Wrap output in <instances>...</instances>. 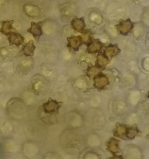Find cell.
<instances>
[{
  "label": "cell",
  "instance_id": "d6986e66",
  "mask_svg": "<svg viewBox=\"0 0 149 159\" xmlns=\"http://www.w3.org/2000/svg\"><path fill=\"white\" fill-rule=\"evenodd\" d=\"M118 52H120V49L117 45H109V46H108L107 48L105 49V56H106V57L108 56V57L110 58V59H112L113 56L117 55Z\"/></svg>",
  "mask_w": 149,
  "mask_h": 159
},
{
  "label": "cell",
  "instance_id": "ba28073f",
  "mask_svg": "<svg viewBox=\"0 0 149 159\" xmlns=\"http://www.w3.org/2000/svg\"><path fill=\"white\" fill-rule=\"evenodd\" d=\"M60 108L61 103L53 100V99H50L48 102L43 105L44 111H45V113H48V114L57 113Z\"/></svg>",
  "mask_w": 149,
  "mask_h": 159
},
{
  "label": "cell",
  "instance_id": "9a60e30c",
  "mask_svg": "<svg viewBox=\"0 0 149 159\" xmlns=\"http://www.w3.org/2000/svg\"><path fill=\"white\" fill-rule=\"evenodd\" d=\"M28 32L31 34L36 39H38L43 34L41 24L31 23V27H30V28L28 29Z\"/></svg>",
  "mask_w": 149,
  "mask_h": 159
},
{
  "label": "cell",
  "instance_id": "9c48e42d",
  "mask_svg": "<svg viewBox=\"0 0 149 159\" xmlns=\"http://www.w3.org/2000/svg\"><path fill=\"white\" fill-rule=\"evenodd\" d=\"M68 48H72L74 51H78L83 44V38L81 36H70L67 38Z\"/></svg>",
  "mask_w": 149,
  "mask_h": 159
},
{
  "label": "cell",
  "instance_id": "d6a6232c",
  "mask_svg": "<svg viewBox=\"0 0 149 159\" xmlns=\"http://www.w3.org/2000/svg\"><path fill=\"white\" fill-rule=\"evenodd\" d=\"M148 60H149V58L146 57L145 59H144V60H143V62H142L143 67H144V69L146 70V71H148V70H149Z\"/></svg>",
  "mask_w": 149,
  "mask_h": 159
},
{
  "label": "cell",
  "instance_id": "52a82bcc",
  "mask_svg": "<svg viewBox=\"0 0 149 159\" xmlns=\"http://www.w3.org/2000/svg\"><path fill=\"white\" fill-rule=\"evenodd\" d=\"M117 29V31L119 32L120 34L123 35H126L131 31L132 29L134 28V24L130 19H127L126 20H121L120 24L115 26Z\"/></svg>",
  "mask_w": 149,
  "mask_h": 159
},
{
  "label": "cell",
  "instance_id": "e575fe53",
  "mask_svg": "<svg viewBox=\"0 0 149 159\" xmlns=\"http://www.w3.org/2000/svg\"><path fill=\"white\" fill-rule=\"evenodd\" d=\"M109 159H124V157L121 155H116V154H114L113 157H109Z\"/></svg>",
  "mask_w": 149,
  "mask_h": 159
},
{
  "label": "cell",
  "instance_id": "5bb4252c",
  "mask_svg": "<svg viewBox=\"0 0 149 159\" xmlns=\"http://www.w3.org/2000/svg\"><path fill=\"white\" fill-rule=\"evenodd\" d=\"M3 148L6 152L10 153V154H15L19 151V146L13 140H6L3 144Z\"/></svg>",
  "mask_w": 149,
  "mask_h": 159
},
{
  "label": "cell",
  "instance_id": "2e32d148",
  "mask_svg": "<svg viewBox=\"0 0 149 159\" xmlns=\"http://www.w3.org/2000/svg\"><path fill=\"white\" fill-rule=\"evenodd\" d=\"M71 27L75 31L83 32L86 27V24H85L83 18L74 17L71 21Z\"/></svg>",
  "mask_w": 149,
  "mask_h": 159
},
{
  "label": "cell",
  "instance_id": "7c38bea8",
  "mask_svg": "<svg viewBox=\"0 0 149 159\" xmlns=\"http://www.w3.org/2000/svg\"><path fill=\"white\" fill-rule=\"evenodd\" d=\"M87 46V52L89 54H95L101 49L102 47L103 46V44L99 40L92 39Z\"/></svg>",
  "mask_w": 149,
  "mask_h": 159
},
{
  "label": "cell",
  "instance_id": "8fae6325",
  "mask_svg": "<svg viewBox=\"0 0 149 159\" xmlns=\"http://www.w3.org/2000/svg\"><path fill=\"white\" fill-rule=\"evenodd\" d=\"M8 41L10 42V45H16L19 46L23 42H24V38L19 33L16 32H12L8 35Z\"/></svg>",
  "mask_w": 149,
  "mask_h": 159
},
{
  "label": "cell",
  "instance_id": "44dd1931",
  "mask_svg": "<svg viewBox=\"0 0 149 159\" xmlns=\"http://www.w3.org/2000/svg\"><path fill=\"white\" fill-rule=\"evenodd\" d=\"M42 30H44L45 33L48 35H51L56 31V26L54 25V23H51L50 21L45 22L43 24Z\"/></svg>",
  "mask_w": 149,
  "mask_h": 159
},
{
  "label": "cell",
  "instance_id": "e0dca14e",
  "mask_svg": "<svg viewBox=\"0 0 149 159\" xmlns=\"http://www.w3.org/2000/svg\"><path fill=\"white\" fill-rule=\"evenodd\" d=\"M13 23H14L13 20L2 21L1 24V29H0L1 32L6 35H9L12 32H13V30H14L13 27Z\"/></svg>",
  "mask_w": 149,
  "mask_h": 159
},
{
  "label": "cell",
  "instance_id": "1f68e13d",
  "mask_svg": "<svg viewBox=\"0 0 149 159\" xmlns=\"http://www.w3.org/2000/svg\"><path fill=\"white\" fill-rule=\"evenodd\" d=\"M9 55V50L7 49L5 47H2V48H0V56L2 57H6Z\"/></svg>",
  "mask_w": 149,
  "mask_h": 159
},
{
  "label": "cell",
  "instance_id": "30bf717a",
  "mask_svg": "<svg viewBox=\"0 0 149 159\" xmlns=\"http://www.w3.org/2000/svg\"><path fill=\"white\" fill-rule=\"evenodd\" d=\"M33 66V60L30 59H21L18 65V71L22 74H27Z\"/></svg>",
  "mask_w": 149,
  "mask_h": 159
},
{
  "label": "cell",
  "instance_id": "6da1fadb",
  "mask_svg": "<svg viewBox=\"0 0 149 159\" xmlns=\"http://www.w3.org/2000/svg\"><path fill=\"white\" fill-rule=\"evenodd\" d=\"M6 110L9 116L13 119H21L26 111L24 103L18 98L11 99L7 104Z\"/></svg>",
  "mask_w": 149,
  "mask_h": 159
},
{
  "label": "cell",
  "instance_id": "4fadbf2b",
  "mask_svg": "<svg viewBox=\"0 0 149 159\" xmlns=\"http://www.w3.org/2000/svg\"><path fill=\"white\" fill-rule=\"evenodd\" d=\"M119 140L115 138L109 139V141L106 143V148L107 151L112 153L113 154H116L117 153H119L121 151L119 146Z\"/></svg>",
  "mask_w": 149,
  "mask_h": 159
},
{
  "label": "cell",
  "instance_id": "7a4b0ae2",
  "mask_svg": "<svg viewBox=\"0 0 149 159\" xmlns=\"http://www.w3.org/2000/svg\"><path fill=\"white\" fill-rule=\"evenodd\" d=\"M139 130L137 128V126H127L126 125L118 123L117 124L116 129L114 131V135L116 137H121V138H127V139H134L138 134Z\"/></svg>",
  "mask_w": 149,
  "mask_h": 159
},
{
  "label": "cell",
  "instance_id": "5b68a950",
  "mask_svg": "<svg viewBox=\"0 0 149 159\" xmlns=\"http://www.w3.org/2000/svg\"><path fill=\"white\" fill-rule=\"evenodd\" d=\"M23 153L25 157L28 158H33L39 153V148L35 143L32 142H27L23 144Z\"/></svg>",
  "mask_w": 149,
  "mask_h": 159
},
{
  "label": "cell",
  "instance_id": "8992f818",
  "mask_svg": "<svg viewBox=\"0 0 149 159\" xmlns=\"http://www.w3.org/2000/svg\"><path fill=\"white\" fill-rule=\"evenodd\" d=\"M94 84L93 86L99 90H102L105 87L108 86L109 84V78L107 77L106 74L102 73H99L94 76Z\"/></svg>",
  "mask_w": 149,
  "mask_h": 159
},
{
  "label": "cell",
  "instance_id": "f546056e",
  "mask_svg": "<svg viewBox=\"0 0 149 159\" xmlns=\"http://www.w3.org/2000/svg\"><path fill=\"white\" fill-rule=\"evenodd\" d=\"M84 159H100V156L93 151H89L84 155Z\"/></svg>",
  "mask_w": 149,
  "mask_h": 159
},
{
  "label": "cell",
  "instance_id": "277c9868",
  "mask_svg": "<svg viewBox=\"0 0 149 159\" xmlns=\"http://www.w3.org/2000/svg\"><path fill=\"white\" fill-rule=\"evenodd\" d=\"M124 159H143L141 150L134 145H128L124 150Z\"/></svg>",
  "mask_w": 149,
  "mask_h": 159
},
{
  "label": "cell",
  "instance_id": "d4e9b609",
  "mask_svg": "<svg viewBox=\"0 0 149 159\" xmlns=\"http://www.w3.org/2000/svg\"><path fill=\"white\" fill-rule=\"evenodd\" d=\"M87 142L89 146L96 147L100 144V139L95 134H91L87 139Z\"/></svg>",
  "mask_w": 149,
  "mask_h": 159
},
{
  "label": "cell",
  "instance_id": "cb8c5ba5",
  "mask_svg": "<svg viewBox=\"0 0 149 159\" xmlns=\"http://www.w3.org/2000/svg\"><path fill=\"white\" fill-rule=\"evenodd\" d=\"M109 62L107 57L103 54H99L96 59V66L98 68H103L106 66Z\"/></svg>",
  "mask_w": 149,
  "mask_h": 159
},
{
  "label": "cell",
  "instance_id": "3957f363",
  "mask_svg": "<svg viewBox=\"0 0 149 159\" xmlns=\"http://www.w3.org/2000/svg\"><path fill=\"white\" fill-rule=\"evenodd\" d=\"M32 89L36 94H44L47 93L49 88V84L46 80L41 76H36L33 78L31 83Z\"/></svg>",
  "mask_w": 149,
  "mask_h": 159
},
{
  "label": "cell",
  "instance_id": "ffe728a7",
  "mask_svg": "<svg viewBox=\"0 0 149 159\" xmlns=\"http://www.w3.org/2000/svg\"><path fill=\"white\" fill-rule=\"evenodd\" d=\"M24 10H25L26 13L30 17H36V16H39L40 14V10H39L38 7H34V6H27L24 7Z\"/></svg>",
  "mask_w": 149,
  "mask_h": 159
},
{
  "label": "cell",
  "instance_id": "836d02e7",
  "mask_svg": "<svg viewBox=\"0 0 149 159\" xmlns=\"http://www.w3.org/2000/svg\"><path fill=\"white\" fill-rule=\"evenodd\" d=\"M138 121V116L136 115L133 114L131 116H129L128 119V123H136V122Z\"/></svg>",
  "mask_w": 149,
  "mask_h": 159
},
{
  "label": "cell",
  "instance_id": "d590c367",
  "mask_svg": "<svg viewBox=\"0 0 149 159\" xmlns=\"http://www.w3.org/2000/svg\"><path fill=\"white\" fill-rule=\"evenodd\" d=\"M2 6V0H0V9H1Z\"/></svg>",
  "mask_w": 149,
  "mask_h": 159
},
{
  "label": "cell",
  "instance_id": "4316f807",
  "mask_svg": "<svg viewBox=\"0 0 149 159\" xmlns=\"http://www.w3.org/2000/svg\"><path fill=\"white\" fill-rule=\"evenodd\" d=\"M90 20L92 22L95 23L96 24H101L103 22V17L100 13H92L90 14Z\"/></svg>",
  "mask_w": 149,
  "mask_h": 159
},
{
  "label": "cell",
  "instance_id": "4dcf8cb0",
  "mask_svg": "<svg viewBox=\"0 0 149 159\" xmlns=\"http://www.w3.org/2000/svg\"><path fill=\"white\" fill-rule=\"evenodd\" d=\"M43 159H60L59 158L58 155L55 153L49 152L47 153L45 156L43 157Z\"/></svg>",
  "mask_w": 149,
  "mask_h": 159
},
{
  "label": "cell",
  "instance_id": "f1b7e54d",
  "mask_svg": "<svg viewBox=\"0 0 149 159\" xmlns=\"http://www.w3.org/2000/svg\"><path fill=\"white\" fill-rule=\"evenodd\" d=\"M143 34H144V29L141 26L138 25L137 27H135L134 30V34L135 38L138 39L142 36Z\"/></svg>",
  "mask_w": 149,
  "mask_h": 159
},
{
  "label": "cell",
  "instance_id": "603a6c76",
  "mask_svg": "<svg viewBox=\"0 0 149 159\" xmlns=\"http://www.w3.org/2000/svg\"><path fill=\"white\" fill-rule=\"evenodd\" d=\"M126 109V103L123 101H115L113 104V110L114 112L121 113Z\"/></svg>",
  "mask_w": 149,
  "mask_h": 159
},
{
  "label": "cell",
  "instance_id": "484cf974",
  "mask_svg": "<svg viewBox=\"0 0 149 159\" xmlns=\"http://www.w3.org/2000/svg\"><path fill=\"white\" fill-rule=\"evenodd\" d=\"M140 98H141V94L139 91H133L129 97L130 102L133 105H136L139 102Z\"/></svg>",
  "mask_w": 149,
  "mask_h": 159
},
{
  "label": "cell",
  "instance_id": "83f0119b",
  "mask_svg": "<svg viewBox=\"0 0 149 159\" xmlns=\"http://www.w3.org/2000/svg\"><path fill=\"white\" fill-rule=\"evenodd\" d=\"M99 72H100V68H98L97 66H92L88 68L87 74L89 75V77L92 78L94 77L97 73H99Z\"/></svg>",
  "mask_w": 149,
  "mask_h": 159
},
{
  "label": "cell",
  "instance_id": "ac0fdd59",
  "mask_svg": "<svg viewBox=\"0 0 149 159\" xmlns=\"http://www.w3.org/2000/svg\"><path fill=\"white\" fill-rule=\"evenodd\" d=\"M74 87L79 90H86L89 88V84L88 82V79L86 76H80L79 78L75 80L74 84Z\"/></svg>",
  "mask_w": 149,
  "mask_h": 159
},
{
  "label": "cell",
  "instance_id": "7402d4cb",
  "mask_svg": "<svg viewBox=\"0 0 149 159\" xmlns=\"http://www.w3.org/2000/svg\"><path fill=\"white\" fill-rule=\"evenodd\" d=\"M35 50V46L33 45V41H30L28 43L25 45V46L23 48V52L24 55L27 56H33V52Z\"/></svg>",
  "mask_w": 149,
  "mask_h": 159
}]
</instances>
